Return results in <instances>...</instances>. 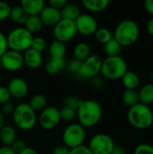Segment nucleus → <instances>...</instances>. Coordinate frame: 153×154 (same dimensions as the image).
Instances as JSON below:
<instances>
[{
  "label": "nucleus",
  "instance_id": "1",
  "mask_svg": "<svg viewBox=\"0 0 153 154\" xmlns=\"http://www.w3.org/2000/svg\"><path fill=\"white\" fill-rule=\"evenodd\" d=\"M103 110L100 104L95 100H82L77 109V117L79 125L84 128H91L96 125L102 118Z\"/></svg>",
  "mask_w": 153,
  "mask_h": 154
},
{
  "label": "nucleus",
  "instance_id": "2",
  "mask_svg": "<svg viewBox=\"0 0 153 154\" xmlns=\"http://www.w3.org/2000/svg\"><path fill=\"white\" fill-rule=\"evenodd\" d=\"M140 35L138 23L132 19H125L120 22L115 29L113 37L122 47H127L134 44Z\"/></svg>",
  "mask_w": 153,
  "mask_h": 154
},
{
  "label": "nucleus",
  "instance_id": "3",
  "mask_svg": "<svg viewBox=\"0 0 153 154\" xmlns=\"http://www.w3.org/2000/svg\"><path fill=\"white\" fill-rule=\"evenodd\" d=\"M127 119L133 127L144 130L152 125L153 112L148 106L139 103L129 108Z\"/></svg>",
  "mask_w": 153,
  "mask_h": 154
},
{
  "label": "nucleus",
  "instance_id": "4",
  "mask_svg": "<svg viewBox=\"0 0 153 154\" xmlns=\"http://www.w3.org/2000/svg\"><path fill=\"white\" fill-rule=\"evenodd\" d=\"M12 117L16 127L23 131L32 130L37 123L36 112H34L27 103H21L17 105Z\"/></svg>",
  "mask_w": 153,
  "mask_h": 154
},
{
  "label": "nucleus",
  "instance_id": "5",
  "mask_svg": "<svg viewBox=\"0 0 153 154\" xmlns=\"http://www.w3.org/2000/svg\"><path fill=\"white\" fill-rule=\"evenodd\" d=\"M33 35L24 27H17L13 29L7 35L8 50L17 52H24L32 46Z\"/></svg>",
  "mask_w": 153,
  "mask_h": 154
},
{
  "label": "nucleus",
  "instance_id": "6",
  "mask_svg": "<svg viewBox=\"0 0 153 154\" xmlns=\"http://www.w3.org/2000/svg\"><path fill=\"white\" fill-rule=\"evenodd\" d=\"M127 70V62L121 56L106 57L102 61L100 73L106 79L116 80L122 79Z\"/></svg>",
  "mask_w": 153,
  "mask_h": 154
},
{
  "label": "nucleus",
  "instance_id": "7",
  "mask_svg": "<svg viewBox=\"0 0 153 154\" xmlns=\"http://www.w3.org/2000/svg\"><path fill=\"white\" fill-rule=\"evenodd\" d=\"M86 140L85 128L77 123L69 125L62 133V142L69 149H74L83 145Z\"/></svg>",
  "mask_w": 153,
  "mask_h": 154
},
{
  "label": "nucleus",
  "instance_id": "8",
  "mask_svg": "<svg viewBox=\"0 0 153 154\" xmlns=\"http://www.w3.org/2000/svg\"><path fill=\"white\" fill-rule=\"evenodd\" d=\"M87 147L93 154H111L115 144L110 135L97 134L90 139Z\"/></svg>",
  "mask_w": 153,
  "mask_h": 154
},
{
  "label": "nucleus",
  "instance_id": "9",
  "mask_svg": "<svg viewBox=\"0 0 153 154\" xmlns=\"http://www.w3.org/2000/svg\"><path fill=\"white\" fill-rule=\"evenodd\" d=\"M78 33L74 21L61 19L53 27V35L56 41L66 43L71 41Z\"/></svg>",
  "mask_w": 153,
  "mask_h": 154
},
{
  "label": "nucleus",
  "instance_id": "10",
  "mask_svg": "<svg viewBox=\"0 0 153 154\" xmlns=\"http://www.w3.org/2000/svg\"><path fill=\"white\" fill-rule=\"evenodd\" d=\"M102 58L96 54L90 55L87 60L81 62L78 76L86 79H95L100 72L102 67Z\"/></svg>",
  "mask_w": 153,
  "mask_h": 154
},
{
  "label": "nucleus",
  "instance_id": "11",
  "mask_svg": "<svg viewBox=\"0 0 153 154\" xmlns=\"http://www.w3.org/2000/svg\"><path fill=\"white\" fill-rule=\"evenodd\" d=\"M60 110L55 106L45 107L40 114L39 124L44 130H52L60 123Z\"/></svg>",
  "mask_w": 153,
  "mask_h": 154
},
{
  "label": "nucleus",
  "instance_id": "12",
  "mask_svg": "<svg viewBox=\"0 0 153 154\" xmlns=\"http://www.w3.org/2000/svg\"><path fill=\"white\" fill-rule=\"evenodd\" d=\"M0 62L2 65V69L11 72L17 71L21 69L23 66V54L21 52L8 50L1 56Z\"/></svg>",
  "mask_w": 153,
  "mask_h": 154
},
{
  "label": "nucleus",
  "instance_id": "13",
  "mask_svg": "<svg viewBox=\"0 0 153 154\" xmlns=\"http://www.w3.org/2000/svg\"><path fill=\"white\" fill-rule=\"evenodd\" d=\"M77 32L84 36L94 35L98 29L97 22L94 16L87 14H80L75 21Z\"/></svg>",
  "mask_w": 153,
  "mask_h": 154
},
{
  "label": "nucleus",
  "instance_id": "14",
  "mask_svg": "<svg viewBox=\"0 0 153 154\" xmlns=\"http://www.w3.org/2000/svg\"><path fill=\"white\" fill-rule=\"evenodd\" d=\"M6 88L11 95V97L16 99H22L25 97L29 90L27 82L23 79L19 77L13 78L9 81L8 86Z\"/></svg>",
  "mask_w": 153,
  "mask_h": 154
},
{
  "label": "nucleus",
  "instance_id": "15",
  "mask_svg": "<svg viewBox=\"0 0 153 154\" xmlns=\"http://www.w3.org/2000/svg\"><path fill=\"white\" fill-rule=\"evenodd\" d=\"M39 17L43 25L50 27H54L61 20L60 11L50 5H45V7L41 12Z\"/></svg>",
  "mask_w": 153,
  "mask_h": 154
},
{
  "label": "nucleus",
  "instance_id": "16",
  "mask_svg": "<svg viewBox=\"0 0 153 154\" xmlns=\"http://www.w3.org/2000/svg\"><path fill=\"white\" fill-rule=\"evenodd\" d=\"M23 65H25L28 69H39L43 62L42 54L32 48L25 51L23 54Z\"/></svg>",
  "mask_w": 153,
  "mask_h": 154
},
{
  "label": "nucleus",
  "instance_id": "17",
  "mask_svg": "<svg viewBox=\"0 0 153 154\" xmlns=\"http://www.w3.org/2000/svg\"><path fill=\"white\" fill-rule=\"evenodd\" d=\"M20 5L28 16H37L45 7V2L42 0H22Z\"/></svg>",
  "mask_w": 153,
  "mask_h": 154
},
{
  "label": "nucleus",
  "instance_id": "18",
  "mask_svg": "<svg viewBox=\"0 0 153 154\" xmlns=\"http://www.w3.org/2000/svg\"><path fill=\"white\" fill-rule=\"evenodd\" d=\"M17 140V134L15 128L12 125H5L0 130V142L3 146L11 147L12 144Z\"/></svg>",
  "mask_w": 153,
  "mask_h": 154
},
{
  "label": "nucleus",
  "instance_id": "19",
  "mask_svg": "<svg viewBox=\"0 0 153 154\" xmlns=\"http://www.w3.org/2000/svg\"><path fill=\"white\" fill-rule=\"evenodd\" d=\"M48 51L51 59H64L67 52V47L65 43L55 40L49 45Z\"/></svg>",
  "mask_w": 153,
  "mask_h": 154
},
{
  "label": "nucleus",
  "instance_id": "20",
  "mask_svg": "<svg viewBox=\"0 0 153 154\" xmlns=\"http://www.w3.org/2000/svg\"><path fill=\"white\" fill-rule=\"evenodd\" d=\"M83 6L93 13H99L106 10L110 5L109 0H84L82 1Z\"/></svg>",
  "mask_w": 153,
  "mask_h": 154
},
{
  "label": "nucleus",
  "instance_id": "21",
  "mask_svg": "<svg viewBox=\"0 0 153 154\" xmlns=\"http://www.w3.org/2000/svg\"><path fill=\"white\" fill-rule=\"evenodd\" d=\"M66 62L64 59H50L46 63L45 69L49 75L54 76L59 74L66 68Z\"/></svg>",
  "mask_w": 153,
  "mask_h": 154
},
{
  "label": "nucleus",
  "instance_id": "22",
  "mask_svg": "<svg viewBox=\"0 0 153 154\" xmlns=\"http://www.w3.org/2000/svg\"><path fill=\"white\" fill-rule=\"evenodd\" d=\"M60 15H61V19H66L75 22L78 19V17L80 15V9L75 4L68 3L60 10Z\"/></svg>",
  "mask_w": 153,
  "mask_h": 154
},
{
  "label": "nucleus",
  "instance_id": "23",
  "mask_svg": "<svg viewBox=\"0 0 153 154\" xmlns=\"http://www.w3.org/2000/svg\"><path fill=\"white\" fill-rule=\"evenodd\" d=\"M123 85L125 89H133L136 90V88L140 86V78L139 76L132 70H127L125 74L122 78Z\"/></svg>",
  "mask_w": 153,
  "mask_h": 154
},
{
  "label": "nucleus",
  "instance_id": "24",
  "mask_svg": "<svg viewBox=\"0 0 153 154\" xmlns=\"http://www.w3.org/2000/svg\"><path fill=\"white\" fill-rule=\"evenodd\" d=\"M138 94L141 104H143L148 106L153 104V83H148L143 85Z\"/></svg>",
  "mask_w": 153,
  "mask_h": 154
},
{
  "label": "nucleus",
  "instance_id": "25",
  "mask_svg": "<svg viewBox=\"0 0 153 154\" xmlns=\"http://www.w3.org/2000/svg\"><path fill=\"white\" fill-rule=\"evenodd\" d=\"M73 54H74L75 60H78L82 62L91 55L90 46L85 42H78L74 48Z\"/></svg>",
  "mask_w": 153,
  "mask_h": 154
},
{
  "label": "nucleus",
  "instance_id": "26",
  "mask_svg": "<svg viewBox=\"0 0 153 154\" xmlns=\"http://www.w3.org/2000/svg\"><path fill=\"white\" fill-rule=\"evenodd\" d=\"M9 18L12 20L13 23H14L16 24H19V25L23 24L24 25V23L28 18V14L21 7V5H16V6H13L11 8Z\"/></svg>",
  "mask_w": 153,
  "mask_h": 154
},
{
  "label": "nucleus",
  "instance_id": "27",
  "mask_svg": "<svg viewBox=\"0 0 153 154\" xmlns=\"http://www.w3.org/2000/svg\"><path fill=\"white\" fill-rule=\"evenodd\" d=\"M43 27V24L39 17V15L37 16H28L25 23H24V28L30 32L32 35L34 33H38L41 31Z\"/></svg>",
  "mask_w": 153,
  "mask_h": 154
},
{
  "label": "nucleus",
  "instance_id": "28",
  "mask_svg": "<svg viewBox=\"0 0 153 154\" xmlns=\"http://www.w3.org/2000/svg\"><path fill=\"white\" fill-rule=\"evenodd\" d=\"M28 104L34 112H41L47 106V98L42 94H36L31 98Z\"/></svg>",
  "mask_w": 153,
  "mask_h": 154
},
{
  "label": "nucleus",
  "instance_id": "29",
  "mask_svg": "<svg viewBox=\"0 0 153 154\" xmlns=\"http://www.w3.org/2000/svg\"><path fill=\"white\" fill-rule=\"evenodd\" d=\"M123 101L129 107L139 104L140 100L138 91L133 89H125L123 93Z\"/></svg>",
  "mask_w": 153,
  "mask_h": 154
},
{
  "label": "nucleus",
  "instance_id": "30",
  "mask_svg": "<svg viewBox=\"0 0 153 154\" xmlns=\"http://www.w3.org/2000/svg\"><path fill=\"white\" fill-rule=\"evenodd\" d=\"M122 51V46L114 38L105 44V53L107 57H116L120 56Z\"/></svg>",
  "mask_w": 153,
  "mask_h": 154
},
{
  "label": "nucleus",
  "instance_id": "31",
  "mask_svg": "<svg viewBox=\"0 0 153 154\" xmlns=\"http://www.w3.org/2000/svg\"><path fill=\"white\" fill-rule=\"evenodd\" d=\"M95 38H96V40L99 42V43H101V44H106V43H107L109 41H111L114 37H113V33H112V32L109 30V29H107V28H105V27H103V28H98L97 30H96V32H95Z\"/></svg>",
  "mask_w": 153,
  "mask_h": 154
},
{
  "label": "nucleus",
  "instance_id": "32",
  "mask_svg": "<svg viewBox=\"0 0 153 154\" xmlns=\"http://www.w3.org/2000/svg\"><path fill=\"white\" fill-rule=\"evenodd\" d=\"M60 120L65 122H70L77 117V111L64 106L60 110Z\"/></svg>",
  "mask_w": 153,
  "mask_h": 154
},
{
  "label": "nucleus",
  "instance_id": "33",
  "mask_svg": "<svg viewBox=\"0 0 153 154\" xmlns=\"http://www.w3.org/2000/svg\"><path fill=\"white\" fill-rule=\"evenodd\" d=\"M48 47V43L47 41L41 36H37V37H33L32 42V46L31 48L42 53Z\"/></svg>",
  "mask_w": 153,
  "mask_h": 154
},
{
  "label": "nucleus",
  "instance_id": "34",
  "mask_svg": "<svg viewBox=\"0 0 153 154\" xmlns=\"http://www.w3.org/2000/svg\"><path fill=\"white\" fill-rule=\"evenodd\" d=\"M11 8L12 6L8 3L0 1V22L5 21L6 19L9 18Z\"/></svg>",
  "mask_w": 153,
  "mask_h": 154
},
{
  "label": "nucleus",
  "instance_id": "35",
  "mask_svg": "<svg viewBox=\"0 0 153 154\" xmlns=\"http://www.w3.org/2000/svg\"><path fill=\"white\" fill-rule=\"evenodd\" d=\"M133 154H153V146L148 143H142L136 146Z\"/></svg>",
  "mask_w": 153,
  "mask_h": 154
},
{
  "label": "nucleus",
  "instance_id": "36",
  "mask_svg": "<svg viewBox=\"0 0 153 154\" xmlns=\"http://www.w3.org/2000/svg\"><path fill=\"white\" fill-rule=\"evenodd\" d=\"M82 100L78 98L77 97H69L65 99V106L70 107L77 111L78 107L79 106Z\"/></svg>",
  "mask_w": 153,
  "mask_h": 154
},
{
  "label": "nucleus",
  "instance_id": "37",
  "mask_svg": "<svg viewBox=\"0 0 153 154\" xmlns=\"http://www.w3.org/2000/svg\"><path fill=\"white\" fill-rule=\"evenodd\" d=\"M11 95L7 89L6 87L0 86V105H5L8 102H10Z\"/></svg>",
  "mask_w": 153,
  "mask_h": 154
},
{
  "label": "nucleus",
  "instance_id": "38",
  "mask_svg": "<svg viewBox=\"0 0 153 154\" xmlns=\"http://www.w3.org/2000/svg\"><path fill=\"white\" fill-rule=\"evenodd\" d=\"M80 66H81V61L74 59L67 64V69L70 73H74V74L78 75V73L80 69Z\"/></svg>",
  "mask_w": 153,
  "mask_h": 154
},
{
  "label": "nucleus",
  "instance_id": "39",
  "mask_svg": "<svg viewBox=\"0 0 153 154\" xmlns=\"http://www.w3.org/2000/svg\"><path fill=\"white\" fill-rule=\"evenodd\" d=\"M25 148H26L25 142L23 140H18V139L11 146V149L16 154H19L21 152H23Z\"/></svg>",
  "mask_w": 153,
  "mask_h": 154
},
{
  "label": "nucleus",
  "instance_id": "40",
  "mask_svg": "<svg viewBox=\"0 0 153 154\" xmlns=\"http://www.w3.org/2000/svg\"><path fill=\"white\" fill-rule=\"evenodd\" d=\"M14 105L11 102H8L5 105L2 106V110H1V113L2 115L5 116H12L14 111Z\"/></svg>",
  "mask_w": 153,
  "mask_h": 154
},
{
  "label": "nucleus",
  "instance_id": "41",
  "mask_svg": "<svg viewBox=\"0 0 153 154\" xmlns=\"http://www.w3.org/2000/svg\"><path fill=\"white\" fill-rule=\"evenodd\" d=\"M7 51H8V45H7L6 35H5L3 32H0V58Z\"/></svg>",
  "mask_w": 153,
  "mask_h": 154
},
{
  "label": "nucleus",
  "instance_id": "42",
  "mask_svg": "<svg viewBox=\"0 0 153 154\" xmlns=\"http://www.w3.org/2000/svg\"><path fill=\"white\" fill-rule=\"evenodd\" d=\"M68 4L67 0H50L49 1V5L57 9V10H61L66 5Z\"/></svg>",
  "mask_w": 153,
  "mask_h": 154
},
{
  "label": "nucleus",
  "instance_id": "43",
  "mask_svg": "<svg viewBox=\"0 0 153 154\" xmlns=\"http://www.w3.org/2000/svg\"><path fill=\"white\" fill-rule=\"evenodd\" d=\"M69 154H93L91 152V151L88 149L87 146L86 145H81L79 147L74 148L70 150V153Z\"/></svg>",
  "mask_w": 153,
  "mask_h": 154
},
{
  "label": "nucleus",
  "instance_id": "44",
  "mask_svg": "<svg viewBox=\"0 0 153 154\" xmlns=\"http://www.w3.org/2000/svg\"><path fill=\"white\" fill-rule=\"evenodd\" d=\"M70 153V149H69L68 147H66L65 145H60L57 146L53 152L52 154H69Z\"/></svg>",
  "mask_w": 153,
  "mask_h": 154
},
{
  "label": "nucleus",
  "instance_id": "45",
  "mask_svg": "<svg viewBox=\"0 0 153 154\" xmlns=\"http://www.w3.org/2000/svg\"><path fill=\"white\" fill-rule=\"evenodd\" d=\"M144 8L147 13L153 17V0H146L144 2Z\"/></svg>",
  "mask_w": 153,
  "mask_h": 154
},
{
  "label": "nucleus",
  "instance_id": "46",
  "mask_svg": "<svg viewBox=\"0 0 153 154\" xmlns=\"http://www.w3.org/2000/svg\"><path fill=\"white\" fill-rule=\"evenodd\" d=\"M0 154H16L12 149L11 147H5L2 146L0 147Z\"/></svg>",
  "mask_w": 153,
  "mask_h": 154
},
{
  "label": "nucleus",
  "instance_id": "47",
  "mask_svg": "<svg viewBox=\"0 0 153 154\" xmlns=\"http://www.w3.org/2000/svg\"><path fill=\"white\" fill-rule=\"evenodd\" d=\"M146 30L147 32L153 36V17H151L148 23H147V25H146Z\"/></svg>",
  "mask_w": 153,
  "mask_h": 154
},
{
  "label": "nucleus",
  "instance_id": "48",
  "mask_svg": "<svg viewBox=\"0 0 153 154\" xmlns=\"http://www.w3.org/2000/svg\"><path fill=\"white\" fill-rule=\"evenodd\" d=\"M111 154H126V151L121 146H115Z\"/></svg>",
  "mask_w": 153,
  "mask_h": 154
},
{
  "label": "nucleus",
  "instance_id": "49",
  "mask_svg": "<svg viewBox=\"0 0 153 154\" xmlns=\"http://www.w3.org/2000/svg\"><path fill=\"white\" fill-rule=\"evenodd\" d=\"M19 154H37V152L31 147H26L23 152H21Z\"/></svg>",
  "mask_w": 153,
  "mask_h": 154
},
{
  "label": "nucleus",
  "instance_id": "50",
  "mask_svg": "<svg viewBox=\"0 0 153 154\" xmlns=\"http://www.w3.org/2000/svg\"><path fill=\"white\" fill-rule=\"evenodd\" d=\"M5 126V116L0 112V130Z\"/></svg>",
  "mask_w": 153,
  "mask_h": 154
},
{
  "label": "nucleus",
  "instance_id": "51",
  "mask_svg": "<svg viewBox=\"0 0 153 154\" xmlns=\"http://www.w3.org/2000/svg\"><path fill=\"white\" fill-rule=\"evenodd\" d=\"M1 70H2V65H1V62H0V72H1Z\"/></svg>",
  "mask_w": 153,
  "mask_h": 154
}]
</instances>
